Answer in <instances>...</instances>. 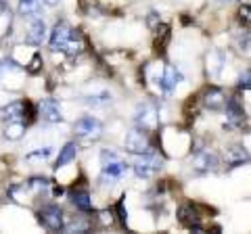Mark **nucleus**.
<instances>
[{"instance_id": "obj_1", "label": "nucleus", "mask_w": 251, "mask_h": 234, "mask_svg": "<svg viewBox=\"0 0 251 234\" xmlns=\"http://www.w3.org/2000/svg\"><path fill=\"white\" fill-rule=\"evenodd\" d=\"M80 38H77V34L72 29V25H69L67 21H59L57 25L52 27V34H50V50L52 52H69L74 54L80 50Z\"/></svg>"}, {"instance_id": "obj_2", "label": "nucleus", "mask_w": 251, "mask_h": 234, "mask_svg": "<svg viewBox=\"0 0 251 234\" xmlns=\"http://www.w3.org/2000/svg\"><path fill=\"white\" fill-rule=\"evenodd\" d=\"M74 132H75L77 138L86 140V142H92V140H99L100 134H103V123H100L97 117L86 115V117H82V119L75 121Z\"/></svg>"}, {"instance_id": "obj_3", "label": "nucleus", "mask_w": 251, "mask_h": 234, "mask_svg": "<svg viewBox=\"0 0 251 234\" xmlns=\"http://www.w3.org/2000/svg\"><path fill=\"white\" fill-rule=\"evenodd\" d=\"M134 174L138 176V178H143V180H149L151 176H155L157 171L161 169V159L157 157L155 153H151V151H147V153H143V155H138V159L134 161Z\"/></svg>"}, {"instance_id": "obj_4", "label": "nucleus", "mask_w": 251, "mask_h": 234, "mask_svg": "<svg viewBox=\"0 0 251 234\" xmlns=\"http://www.w3.org/2000/svg\"><path fill=\"white\" fill-rule=\"evenodd\" d=\"M134 121L138 123V128L143 130H153L159 126V109H157L155 103H140L136 107V113H134Z\"/></svg>"}, {"instance_id": "obj_5", "label": "nucleus", "mask_w": 251, "mask_h": 234, "mask_svg": "<svg viewBox=\"0 0 251 234\" xmlns=\"http://www.w3.org/2000/svg\"><path fill=\"white\" fill-rule=\"evenodd\" d=\"M38 222H40L46 230L59 232V230H63V226H65V217H63L61 207L46 205V207H42L40 211H38Z\"/></svg>"}, {"instance_id": "obj_6", "label": "nucleus", "mask_w": 251, "mask_h": 234, "mask_svg": "<svg viewBox=\"0 0 251 234\" xmlns=\"http://www.w3.org/2000/svg\"><path fill=\"white\" fill-rule=\"evenodd\" d=\"M124 146L128 153H134V155H143L147 151H151V142H149L147 130H143V128L130 130L124 138Z\"/></svg>"}, {"instance_id": "obj_7", "label": "nucleus", "mask_w": 251, "mask_h": 234, "mask_svg": "<svg viewBox=\"0 0 251 234\" xmlns=\"http://www.w3.org/2000/svg\"><path fill=\"white\" fill-rule=\"evenodd\" d=\"M126 171H128V163H126V161H122L120 157L109 159V161L103 163V169H100V182L113 184L117 180H122Z\"/></svg>"}, {"instance_id": "obj_8", "label": "nucleus", "mask_w": 251, "mask_h": 234, "mask_svg": "<svg viewBox=\"0 0 251 234\" xmlns=\"http://www.w3.org/2000/svg\"><path fill=\"white\" fill-rule=\"evenodd\" d=\"M220 165V161L216 157V153H209V151H201L193 157V169L197 174H209V171H216Z\"/></svg>"}, {"instance_id": "obj_9", "label": "nucleus", "mask_w": 251, "mask_h": 234, "mask_svg": "<svg viewBox=\"0 0 251 234\" xmlns=\"http://www.w3.org/2000/svg\"><path fill=\"white\" fill-rule=\"evenodd\" d=\"M224 109H226V126L228 128H237L245 121V111H243L237 98H226Z\"/></svg>"}, {"instance_id": "obj_10", "label": "nucleus", "mask_w": 251, "mask_h": 234, "mask_svg": "<svg viewBox=\"0 0 251 234\" xmlns=\"http://www.w3.org/2000/svg\"><path fill=\"white\" fill-rule=\"evenodd\" d=\"M40 115H42V119L49 121V123H59V121H63L59 100H54V98H44L42 103H40Z\"/></svg>"}, {"instance_id": "obj_11", "label": "nucleus", "mask_w": 251, "mask_h": 234, "mask_svg": "<svg viewBox=\"0 0 251 234\" xmlns=\"http://www.w3.org/2000/svg\"><path fill=\"white\" fill-rule=\"evenodd\" d=\"M180 82H182L180 69L174 65H166V71H163V77H161V88L166 92H174L180 86Z\"/></svg>"}, {"instance_id": "obj_12", "label": "nucleus", "mask_w": 251, "mask_h": 234, "mask_svg": "<svg viewBox=\"0 0 251 234\" xmlns=\"http://www.w3.org/2000/svg\"><path fill=\"white\" fill-rule=\"evenodd\" d=\"M249 161H251V155L247 153L245 146L234 144L226 151V163H228V167H241L243 163H249Z\"/></svg>"}, {"instance_id": "obj_13", "label": "nucleus", "mask_w": 251, "mask_h": 234, "mask_svg": "<svg viewBox=\"0 0 251 234\" xmlns=\"http://www.w3.org/2000/svg\"><path fill=\"white\" fill-rule=\"evenodd\" d=\"M203 105H205L209 111H222L224 105H226V96L220 88H209L203 96Z\"/></svg>"}, {"instance_id": "obj_14", "label": "nucleus", "mask_w": 251, "mask_h": 234, "mask_svg": "<svg viewBox=\"0 0 251 234\" xmlns=\"http://www.w3.org/2000/svg\"><path fill=\"white\" fill-rule=\"evenodd\" d=\"M17 11H19L21 17L38 19L40 17V13H42V4H40V0H19Z\"/></svg>"}, {"instance_id": "obj_15", "label": "nucleus", "mask_w": 251, "mask_h": 234, "mask_svg": "<svg viewBox=\"0 0 251 234\" xmlns=\"http://www.w3.org/2000/svg\"><path fill=\"white\" fill-rule=\"evenodd\" d=\"M44 38H46V25H44V21L38 17V19L31 21V27L27 32V42L34 44V46H40Z\"/></svg>"}, {"instance_id": "obj_16", "label": "nucleus", "mask_w": 251, "mask_h": 234, "mask_svg": "<svg viewBox=\"0 0 251 234\" xmlns=\"http://www.w3.org/2000/svg\"><path fill=\"white\" fill-rule=\"evenodd\" d=\"M25 134V121L15 119V121H4V136L9 140H19Z\"/></svg>"}, {"instance_id": "obj_17", "label": "nucleus", "mask_w": 251, "mask_h": 234, "mask_svg": "<svg viewBox=\"0 0 251 234\" xmlns=\"http://www.w3.org/2000/svg\"><path fill=\"white\" fill-rule=\"evenodd\" d=\"M178 220L182 222L186 228H191V230H201V226H199V217L197 213L193 211L191 207H180V211H178Z\"/></svg>"}, {"instance_id": "obj_18", "label": "nucleus", "mask_w": 251, "mask_h": 234, "mask_svg": "<svg viewBox=\"0 0 251 234\" xmlns=\"http://www.w3.org/2000/svg\"><path fill=\"white\" fill-rule=\"evenodd\" d=\"M77 149H80V146H77L75 142H67L65 146H63L59 157H57V167H63V165H67L69 161H74L75 155H77Z\"/></svg>"}, {"instance_id": "obj_19", "label": "nucleus", "mask_w": 251, "mask_h": 234, "mask_svg": "<svg viewBox=\"0 0 251 234\" xmlns=\"http://www.w3.org/2000/svg\"><path fill=\"white\" fill-rule=\"evenodd\" d=\"M72 203L77 209H80V211H90V209H92V199H90V194L86 190L72 192Z\"/></svg>"}, {"instance_id": "obj_20", "label": "nucleus", "mask_w": 251, "mask_h": 234, "mask_svg": "<svg viewBox=\"0 0 251 234\" xmlns=\"http://www.w3.org/2000/svg\"><path fill=\"white\" fill-rule=\"evenodd\" d=\"M23 119V103H11L4 109V121Z\"/></svg>"}, {"instance_id": "obj_21", "label": "nucleus", "mask_w": 251, "mask_h": 234, "mask_svg": "<svg viewBox=\"0 0 251 234\" xmlns=\"http://www.w3.org/2000/svg\"><path fill=\"white\" fill-rule=\"evenodd\" d=\"M84 103L92 105V107H103L107 103H111V94H109V92H100V94H97V96H88Z\"/></svg>"}, {"instance_id": "obj_22", "label": "nucleus", "mask_w": 251, "mask_h": 234, "mask_svg": "<svg viewBox=\"0 0 251 234\" xmlns=\"http://www.w3.org/2000/svg\"><path fill=\"white\" fill-rule=\"evenodd\" d=\"M50 153H52L50 146H44V149H38V151L27 153V155H25V159H27V161H44V159H49V157H50Z\"/></svg>"}, {"instance_id": "obj_23", "label": "nucleus", "mask_w": 251, "mask_h": 234, "mask_svg": "<svg viewBox=\"0 0 251 234\" xmlns=\"http://www.w3.org/2000/svg\"><path fill=\"white\" fill-rule=\"evenodd\" d=\"M29 188L44 190V188H49V180H46V178H31V180H29Z\"/></svg>"}, {"instance_id": "obj_24", "label": "nucleus", "mask_w": 251, "mask_h": 234, "mask_svg": "<svg viewBox=\"0 0 251 234\" xmlns=\"http://www.w3.org/2000/svg\"><path fill=\"white\" fill-rule=\"evenodd\" d=\"M239 19L241 23H251V4H243L239 9Z\"/></svg>"}, {"instance_id": "obj_25", "label": "nucleus", "mask_w": 251, "mask_h": 234, "mask_svg": "<svg viewBox=\"0 0 251 234\" xmlns=\"http://www.w3.org/2000/svg\"><path fill=\"white\" fill-rule=\"evenodd\" d=\"M239 84H241V88L251 90V69H247V71H243L239 75Z\"/></svg>"}, {"instance_id": "obj_26", "label": "nucleus", "mask_w": 251, "mask_h": 234, "mask_svg": "<svg viewBox=\"0 0 251 234\" xmlns=\"http://www.w3.org/2000/svg\"><path fill=\"white\" fill-rule=\"evenodd\" d=\"M117 213H120V222H122V226H126V222H128V211H126V207H124V201L117 203Z\"/></svg>"}, {"instance_id": "obj_27", "label": "nucleus", "mask_w": 251, "mask_h": 234, "mask_svg": "<svg viewBox=\"0 0 251 234\" xmlns=\"http://www.w3.org/2000/svg\"><path fill=\"white\" fill-rule=\"evenodd\" d=\"M38 69H40V54H36V57H34V61H31V67L27 69V71L29 73H36Z\"/></svg>"}, {"instance_id": "obj_28", "label": "nucleus", "mask_w": 251, "mask_h": 234, "mask_svg": "<svg viewBox=\"0 0 251 234\" xmlns=\"http://www.w3.org/2000/svg\"><path fill=\"white\" fill-rule=\"evenodd\" d=\"M155 21H157V13H151V17H149V25L155 27Z\"/></svg>"}, {"instance_id": "obj_29", "label": "nucleus", "mask_w": 251, "mask_h": 234, "mask_svg": "<svg viewBox=\"0 0 251 234\" xmlns=\"http://www.w3.org/2000/svg\"><path fill=\"white\" fill-rule=\"evenodd\" d=\"M44 4H49V6H57L59 4V0H42Z\"/></svg>"}, {"instance_id": "obj_30", "label": "nucleus", "mask_w": 251, "mask_h": 234, "mask_svg": "<svg viewBox=\"0 0 251 234\" xmlns=\"http://www.w3.org/2000/svg\"><path fill=\"white\" fill-rule=\"evenodd\" d=\"M222 2H230V0H222Z\"/></svg>"}]
</instances>
